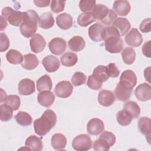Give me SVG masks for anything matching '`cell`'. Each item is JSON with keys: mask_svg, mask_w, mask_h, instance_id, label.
Listing matches in <instances>:
<instances>
[{"mask_svg": "<svg viewBox=\"0 0 151 151\" xmlns=\"http://www.w3.org/2000/svg\"><path fill=\"white\" fill-rule=\"evenodd\" d=\"M68 48L76 52L80 51L84 49L86 45V42L83 38L80 36L76 35L73 37L68 42Z\"/></svg>", "mask_w": 151, "mask_h": 151, "instance_id": "obj_25", "label": "cell"}, {"mask_svg": "<svg viewBox=\"0 0 151 151\" xmlns=\"http://www.w3.org/2000/svg\"><path fill=\"white\" fill-rule=\"evenodd\" d=\"M104 129L103 122L98 118H93L90 120L87 125V132L91 135H99L103 132Z\"/></svg>", "mask_w": 151, "mask_h": 151, "instance_id": "obj_13", "label": "cell"}, {"mask_svg": "<svg viewBox=\"0 0 151 151\" xmlns=\"http://www.w3.org/2000/svg\"><path fill=\"white\" fill-rule=\"evenodd\" d=\"M25 146L29 150L40 151L43 148V144L41 139L35 135L29 136L25 141Z\"/></svg>", "mask_w": 151, "mask_h": 151, "instance_id": "obj_23", "label": "cell"}, {"mask_svg": "<svg viewBox=\"0 0 151 151\" xmlns=\"http://www.w3.org/2000/svg\"><path fill=\"white\" fill-rule=\"evenodd\" d=\"M112 27L119 31L120 36H123L130 28V24L127 19L125 18H118L112 24Z\"/></svg>", "mask_w": 151, "mask_h": 151, "instance_id": "obj_21", "label": "cell"}, {"mask_svg": "<svg viewBox=\"0 0 151 151\" xmlns=\"http://www.w3.org/2000/svg\"><path fill=\"white\" fill-rule=\"evenodd\" d=\"M65 4V1L53 0L51 2V9L54 13H59L64 10Z\"/></svg>", "mask_w": 151, "mask_h": 151, "instance_id": "obj_44", "label": "cell"}, {"mask_svg": "<svg viewBox=\"0 0 151 151\" xmlns=\"http://www.w3.org/2000/svg\"><path fill=\"white\" fill-rule=\"evenodd\" d=\"M42 64L46 71L49 73L56 71L60 66L58 58L52 55H49L44 57L42 61Z\"/></svg>", "mask_w": 151, "mask_h": 151, "instance_id": "obj_16", "label": "cell"}, {"mask_svg": "<svg viewBox=\"0 0 151 151\" xmlns=\"http://www.w3.org/2000/svg\"><path fill=\"white\" fill-rule=\"evenodd\" d=\"M15 119L17 122L22 126H27L32 123L31 116L25 111H19L15 116Z\"/></svg>", "mask_w": 151, "mask_h": 151, "instance_id": "obj_36", "label": "cell"}, {"mask_svg": "<svg viewBox=\"0 0 151 151\" xmlns=\"http://www.w3.org/2000/svg\"><path fill=\"white\" fill-rule=\"evenodd\" d=\"M52 80L48 75H44L37 81V88L39 91L50 90L52 88Z\"/></svg>", "mask_w": 151, "mask_h": 151, "instance_id": "obj_31", "label": "cell"}, {"mask_svg": "<svg viewBox=\"0 0 151 151\" xmlns=\"http://www.w3.org/2000/svg\"><path fill=\"white\" fill-rule=\"evenodd\" d=\"M140 30L144 33L149 32L151 31V19L150 18L145 19L140 24Z\"/></svg>", "mask_w": 151, "mask_h": 151, "instance_id": "obj_48", "label": "cell"}, {"mask_svg": "<svg viewBox=\"0 0 151 151\" xmlns=\"http://www.w3.org/2000/svg\"><path fill=\"white\" fill-rule=\"evenodd\" d=\"M29 44L32 52L39 53L44 50L46 46V42L44 38L41 34H35L31 38Z\"/></svg>", "mask_w": 151, "mask_h": 151, "instance_id": "obj_14", "label": "cell"}, {"mask_svg": "<svg viewBox=\"0 0 151 151\" xmlns=\"http://www.w3.org/2000/svg\"><path fill=\"white\" fill-rule=\"evenodd\" d=\"M122 57L123 61L126 64L130 65L133 63L136 58V52L132 47H126L122 51Z\"/></svg>", "mask_w": 151, "mask_h": 151, "instance_id": "obj_34", "label": "cell"}, {"mask_svg": "<svg viewBox=\"0 0 151 151\" xmlns=\"http://www.w3.org/2000/svg\"><path fill=\"white\" fill-rule=\"evenodd\" d=\"M103 81L94 75H90L88 76L87 80V86L93 90H97L101 88Z\"/></svg>", "mask_w": 151, "mask_h": 151, "instance_id": "obj_41", "label": "cell"}, {"mask_svg": "<svg viewBox=\"0 0 151 151\" xmlns=\"http://www.w3.org/2000/svg\"><path fill=\"white\" fill-rule=\"evenodd\" d=\"M144 75H145V79H146L148 82L150 83V73H149V74H147V72H146V69H145V71H144Z\"/></svg>", "mask_w": 151, "mask_h": 151, "instance_id": "obj_52", "label": "cell"}, {"mask_svg": "<svg viewBox=\"0 0 151 151\" xmlns=\"http://www.w3.org/2000/svg\"><path fill=\"white\" fill-rule=\"evenodd\" d=\"M120 81L127 84L133 88L137 83V77L132 70H126L122 73Z\"/></svg>", "mask_w": 151, "mask_h": 151, "instance_id": "obj_26", "label": "cell"}, {"mask_svg": "<svg viewBox=\"0 0 151 151\" xmlns=\"http://www.w3.org/2000/svg\"><path fill=\"white\" fill-rule=\"evenodd\" d=\"M0 51H6L9 47V40L5 33L1 32L0 34Z\"/></svg>", "mask_w": 151, "mask_h": 151, "instance_id": "obj_45", "label": "cell"}, {"mask_svg": "<svg viewBox=\"0 0 151 151\" xmlns=\"http://www.w3.org/2000/svg\"><path fill=\"white\" fill-rule=\"evenodd\" d=\"M51 144L55 150H63L66 146L67 139L61 133H55L51 137Z\"/></svg>", "mask_w": 151, "mask_h": 151, "instance_id": "obj_24", "label": "cell"}, {"mask_svg": "<svg viewBox=\"0 0 151 151\" xmlns=\"http://www.w3.org/2000/svg\"><path fill=\"white\" fill-rule=\"evenodd\" d=\"M96 5L95 0H82L79 2V8L84 12L92 11Z\"/></svg>", "mask_w": 151, "mask_h": 151, "instance_id": "obj_43", "label": "cell"}, {"mask_svg": "<svg viewBox=\"0 0 151 151\" xmlns=\"http://www.w3.org/2000/svg\"><path fill=\"white\" fill-rule=\"evenodd\" d=\"M104 40L105 49L110 53H119L122 51L123 42L120 33L113 27H105Z\"/></svg>", "mask_w": 151, "mask_h": 151, "instance_id": "obj_2", "label": "cell"}, {"mask_svg": "<svg viewBox=\"0 0 151 151\" xmlns=\"http://www.w3.org/2000/svg\"><path fill=\"white\" fill-rule=\"evenodd\" d=\"M86 76L82 72H76L72 76L71 82L75 86H80L85 83Z\"/></svg>", "mask_w": 151, "mask_h": 151, "instance_id": "obj_42", "label": "cell"}, {"mask_svg": "<svg viewBox=\"0 0 151 151\" xmlns=\"http://www.w3.org/2000/svg\"><path fill=\"white\" fill-rule=\"evenodd\" d=\"M34 3L35 4L36 6L38 7H45L49 5L50 1H45V0H38V1H34Z\"/></svg>", "mask_w": 151, "mask_h": 151, "instance_id": "obj_50", "label": "cell"}, {"mask_svg": "<svg viewBox=\"0 0 151 151\" xmlns=\"http://www.w3.org/2000/svg\"><path fill=\"white\" fill-rule=\"evenodd\" d=\"M38 64L39 61L35 55L29 53L24 55V61L21 64L24 68L27 70H32L35 69Z\"/></svg>", "mask_w": 151, "mask_h": 151, "instance_id": "obj_22", "label": "cell"}, {"mask_svg": "<svg viewBox=\"0 0 151 151\" xmlns=\"http://www.w3.org/2000/svg\"><path fill=\"white\" fill-rule=\"evenodd\" d=\"M73 87L68 81H60L55 87L54 91L56 96L60 98H67L71 96Z\"/></svg>", "mask_w": 151, "mask_h": 151, "instance_id": "obj_7", "label": "cell"}, {"mask_svg": "<svg viewBox=\"0 0 151 151\" xmlns=\"http://www.w3.org/2000/svg\"><path fill=\"white\" fill-rule=\"evenodd\" d=\"M4 104L9 106L13 111L17 110L21 104L20 98L17 95H9L5 97L4 100Z\"/></svg>", "mask_w": 151, "mask_h": 151, "instance_id": "obj_39", "label": "cell"}, {"mask_svg": "<svg viewBox=\"0 0 151 151\" xmlns=\"http://www.w3.org/2000/svg\"><path fill=\"white\" fill-rule=\"evenodd\" d=\"M124 40L127 44L133 47H137L140 46L143 42L142 34L139 32L137 29L132 28L125 36Z\"/></svg>", "mask_w": 151, "mask_h": 151, "instance_id": "obj_11", "label": "cell"}, {"mask_svg": "<svg viewBox=\"0 0 151 151\" xmlns=\"http://www.w3.org/2000/svg\"><path fill=\"white\" fill-rule=\"evenodd\" d=\"M6 58L7 61L12 64H19L23 62V55L16 50H9L6 54Z\"/></svg>", "mask_w": 151, "mask_h": 151, "instance_id": "obj_33", "label": "cell"}, {"mask_svg": "<svg viewBox=\"0 0 151 151\" xmlns=\"http://www.w3.org/2000/svg\"><path fill=\"white\" fill-rule=\"evenodd\" d=\"M134 94L140 101H145L151 98V87L149 84L143 83L139 84L134 90Z\"/></svg>", "mask_w": 151, "mask_h": 151, "instance_id": "obj_12", "label": "cell"}, {"mask_svg": "<svg viewBox=\"0 0 151 151\" xmlns=\"http://www.w3.org/2000/svg\"><path fill=\"white\" fill-rule=\"evenodd\" d=\"M116 119L119 124L126 126L131 123L133 118L126 111L122 110L117 113Z\"/></svg>", "mask_w": 151, "mask_h": 151, "instance_id": "obj_38", "label": "cell"}, {"mask_svg": "<svg viewBox=\"0 0 151 151\" xmlns=\"http://www.w3.org/2000/svg\"><path fill=\"white\" fill-rule=\"evenodd\" d=\"M138 127L140 132L150 139L151 132V120L147 117H142L139 119Z\"/></svg>", "mask_w": 151, "mask_h": 151, "instance_id": "obj_28", "label": "cell"}, {"mask_svg": "<svg viewBox=\"0 0 151 151\" xmlns=\"http://www.w3.org/2000/svg\"><path fill=\"white\" fill-rule=\"evenodd\" d=\"M117 18V15L116 14V13L114 12L113 10L110 9L107 15L100 22L105 25H110L112 24Z\"/></svg>", "mask_w": 151, "mask_h": 151, "instance_id": "obj_47", "label": "cell"}, {"mask_svg": "<svg viewBox=\"0 0 151 151\" xmlns=\"http://www.w3.org/2000/svg\"><path fill=\"white\" fill-rule=\"evenodd\" d=\"M1 31L4 30L7 26V22L6 21V19L1 15Z\"/></svg>", "mask_w": 151, "mask_h": 151, "instance_id": "obj_51", "label": "cell"}, {"mask_svg": "<svg viewBox=\"0 0 151 151\" xmlns=\"http://www.w3.org/2000/svg\"><path fill=\"white\" fill-rule=\"evenodd\" d=\"M57 25L59 28L63 30L68 29L73 24L72 17L67 13H62L59 14L56 18Z\"/></svg>", "mask_w": 151, "mask_h": 151, "instance_id": "obj_20", "label": "cell"}, {"mask_svg": "<svg viewBox=\"0 0 151 151\" xmlns=\"http://www.w3.org/2000/svg\"><path fill=\"white\" fill-rule=\"evenodd\" d=\"M110 9L103 4H96L92 9L91 13L94 18L101 21L107 15Z\"/></svg>", "mask_w": 151, "mask_h": 151, "instance_id": "obj_30", "label": "cell"}, {"mask_svg": "<svg viewBox=\"0 0 151 151\" xmlns=\"http://www.w3.org/2000/svg\"><path fill=\"white\" fill-rule=\"evenodd\" d=\"M133 88L127 84L120 81L116 87L115 95L120 101H126L130 97Z\"/></svg>", "mask_w": 151, "mask_h": 151, "instance_id": "obj_9", "label": "cell"}, {"mask_svg": "<svg viewBox=\"0 0 151 151\" xmlns=\"http://www.w3.org/2000/svg\"><path fill=\"white\" fill-rule=\"evenodd\" d=\"M13 116V110L6 104H3L0 106V119L3 122H6L12 119Z\"/></svg>", "mask_w": 151, "mask_h": 151, "instance_id": "obj_37", "label": "cell"}, {"mask_svg": "<svg viewBox=\"0 0 151 151\" xmlns=\"http://www.w3.org/2000/svg\"><path fill=\"white\" fill-rule=\"evenodd\" d=\"M96 21L91 12H83L77 18V22L81 27H87Z\"/></svg>", "mask_w": 151, "mask_h": 151, "instance_id": "obj_35", "label": "cell"}, {"mask_svg": "<svg viewBox=\"0 0 151 151\" xmlns=\"http://www.w3.org/2000/svg\"><path fill=\"white\" fill-rule=\"evenodd\" d=\"M48 48L52 54L59 55L66 50L67 43L64 39L60 37H56L49 42Z\"/></svg>", "mask_w": 151, "mask_h": 151, "instance_id": "obj_10", "label": "cell"}, {"mask_svg": "<svg viewBox=\"0 0 151 151\" xmlns=\"http://www.w3.org/2000/svg\"><path fill=\"white\" fill-rule=\"evenodd\" d=\"M2 16L12 25L19 27L22 23L23 12L15 11L11 7L4 8L2 11Z\"/></svg>", "mask_w": 151, "mask_h": 151, "instance_id": "obj_5", "label": "cell"}, {"mask_svg": "<svg viewBox=\"0 0 151 151\" xmlns=\"http://www.w3.org/2000/svg\"><path fill=\"white\" fill-rule=\"evenodd\" d=\"M72 146L76 150L86 151L91 148L92 140L88 134H78L74 138L72 142Z\"/></svg>", "mask_w": 151, "mask_h": 151, "instance_id": "obj_6", "label": "cell"}, {"mask_svg": "<svg viewBox=\"0 0 151 151\" xmlns=\"http://www.w3.org/2000/svg\"><path fill=\"white\" fill-rule=\"evenodd\" d=\"M123 110L126 111L133 119L137 118L140 114V109L139 105L133 101L126 102Z\"/></svg>", "mask_w": 151, "mask_h": 151, "instance_id": "obj_29", "label": "cell"}, {"mask_svg": "<svg viewBox=\"0 0 151 151\" xmlns=\"http://www.w3.org/2000/svg\"><path fill=\"white\" fill-rule=\"evenodd\" d=\"M38 19L39 17L36 11L28 10L24 12L22 23L20 26L21 34L26 38H29L34 35L37 29Z\"/></svg>", "mask_w": 151, "mask_h": 151, "instance_id": "obj_3", "label": "cell"}, {"mask_svg": "<svg viewBox=\"0 0 151 151\" xmlns=\"http://www.w3.org/2000/svg\"><path fill=\"white\" fill-rule=\"evenodd\" d=\"M150 45L151 41L146 42L142 47V52L143 55L148 58H150Z\"/></svg>", "mask_w": 151, "mask_h": 151, "instance_id": "obj_49", "label": "cell"}, {"mask_svg": "<svg viewBox=\"0 0 151 151\" xmlns=\"http://www.w3.org/2000/svg\"><path fill=\"white\" fill-rule=\"evenodd\" d=\"M97 99L99 104L104 107H109L112 105L115 101L114 93L107 90H101L98 94Z\"/></svg>", "mask_w": 151, "mask_h": 151, "instance_id": "obj_17", "label": "cell"}, {"mask_svg": "<svg viewBox=\"0 0 151 151\" xmlns=\"http://www.w3.org/2000/svg\"><path fill=\"white\" fill-rule=\"evenodd\" d=\"M18 89L19 93L21 95H30L35 92V83L31 79L24 78L19 81Z\"/></svg>", "mask_w": 151, "mask_h": 151, "instance_id": "obj_15", "label": "cell"}, {"mask_svg": "<svg viewBox=\"0 0 151 151\" xmlns=\"http://www.w3.org/2000/svg\"><path fill=\"white\" fill-rule=\"evenodd\" d=\"M37 100L40 105L45 107H49L53 104L55 100V96L52 92L49 90H45L38 93Z\"/></svg>", "mask_w": 151, "mask_h": 151, "instance_id": "obj_18", "label": "cell"}, {"mask_svg": "<svg viewBox=\"0 0 151 151\" xmlns=\"http://www.w3.org/2000/svg\"><path fill=\"white\" fill-rule=\"evenodd\" d=\"M107 74L109 77L116 78L120 74V71L116 67L115 63H110L106 66Z\"/></svg>", "mask_w": 151, "mask_h": 151, "instance_id": "obj_46", "label": "cell"}, {"mask_svg": "<svg viewBox=\"0 0 151 151\" xmlns=\"http://www.w3.org/2000/svg\"><path fill=\"white\" fill-rule=\"evenodd\" d=\"M105 27L99 22L93 24L88 29V36L91 40L99 42L104 40Z\"/></svg>", "mask_w": 151, "mask_h": 151, "instance_id": "obj_8", "label": "cell"}, {"mask_svg": "<svg viewBox=\"0 0 151 151\" xmlns=\"http://www.w3.org/2000/svg\"><path fill=\"white\" fill-rule=\"evenodd\" d=\"M130 5L127 1H116L113 5L114 12L120 16H126L130 11Z\"/></svg>", "mask_w": 151, "mask_h": 151, "instance_id": "obj_19", "label": "cell"}, {"mask_svg": "<svg viewBox=\"0 0 151 151\" xmlns=\"http://www.w3.org/2000/svg\"><path fill=\"white\" fill-rule=\"evenodd\" d=\"M93 75L97 77L103 82L106 81L109 78V76L107 74L106 66L102 65H98L94 69Z\"/></svg>", "mask_w": 151, "mask_h": 151, "instance_id": "obj_40", "label": "cell"}, {"mask_svg": "<svg viewBox=\"0 0 151 151\" xmlns=\"http://www.w3.org/2000/svg\"><path fill=\"white\" fill-rule=\"evenodd\" d=\"M38 24L40 27L42 29H49L54 24V19L52 15L49 12H44L38 19Z\"/></svg>", "mask_w": 151, "mask_h": 151, "instance_id": "obj_27", "label": "cell"}, {"mask_svg": "<svg viewBox=\"0 0 151 151\" xmlns=\"http://www.w3.org/2000/svg\"><path fill=\"white\" fill-rule=\"evenodd\" d=\"M56 122L57 116L55 112L50 109L46 110L40 118L34 122L35 133L41 136L45 135L55 126Z\"/></svg>", "mask_w": 151, "mask_h": 151, "instance_id": "obj_1", "label": "cell"}, {"mask_svg": "<svg viewBox=\"0 0 151 151\" xmlns=\"http://www.w3.org/2000/svg\"><path fill=\"white\" fill-rule=\"evenodd\" d=\"M116 142L115 135L109 131H104L93 143V149L96 151H107Z\"/></svg>", "mask_w": 151, "mask_h": 151, "instance_id": "obj_4", "label": "cell"}, {"mask_svg": "<svg viewBox=\"0 0 151 151\" xmlns=\"http://www.w3.org/2000/svg\"><path fill=\"white\" fill-rule=\"evenodd\" d=\"M61 64L65 67H72L76 65L78 61V57L76 53L67 52L60 58Z\"/></svg>", "mask_w": 151, "mask_h": 151, "instance_id": "obj_32", "label": "cell"}]
</instances>
